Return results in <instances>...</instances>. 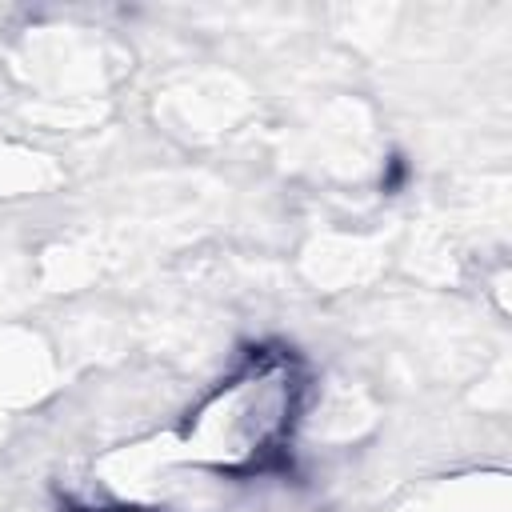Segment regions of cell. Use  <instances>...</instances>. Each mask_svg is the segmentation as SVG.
<instances>
[{"mask_svg": "<svg viewBox=\"0 0 512 512\" xmlns=\"http://www.w3.org/2000/svg\"><path fill=\"white\" fill-rule=\"evenodd\" d=\"M308 376L284 348L248 352L220 384H212L180 424V452L188 464L216 476H256L292 448Z\"/></svg>", "mask_w": 512, "mask_h": 512, "instance_id": "cell-1", "label": "cell"}, {"mask_svg": "<svg viewBox=\"0 0 512 512\" xmlns=\"http://www.w3.org/2000/svg\"><path fill=\"white\" fill-rule=\"evenodd\" d=\"M120 512H136V508H120Z\"/></svg>", "mask_w": 512, "mask_h": 512, "instance_id": "cell-2", "label": "cell"}]
</instances>
